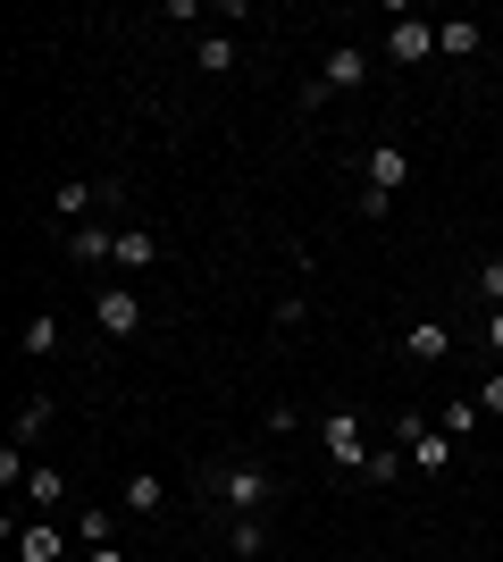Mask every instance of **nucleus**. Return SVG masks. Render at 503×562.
Wrapping results in <instances>:
<instances>
[{
	"label": "nucleus",
	"mask_w": 503,
	"mask_h": 562,
	"mask_svg": "<svg viewBox=\"0 0 503 562\" xmlns=\"http://www.w3.org/2000/svg\"><path fill=\"white\" fill-rule=\"evenodd\" d=\"M202 487H210V504H218V513H236V520H261L268 504H277V470L243 453V462H210V470H202Z\"/></svg>",
	"instance_id": "nucleus-1"
},
{
	"label": "nucleus",
	"mask_w": 503,
	"mask_h": 562,
	"mask_svg": "<svg viewBox=\"0 0 503 562\" xmlns=\"http://www.w3.org/2000/svg\"><path fill=\"white\" fill-rule=\"evenodd\" d=\"M361 85H369V50H361V43H335L328 59H319V76L294 101H302V110H328L335 93H361Z\"/></svg>",
	"instance_id": "nucleus-2"
},
{
	"label": "nucleus",
	"mask_w": 503,
	"mask_h": 562,
	"mask_svg": "<svg viewBox=\"0 0 503 562\" xmlns=\"http://www.w3.org/2000/svg\"><path fill=\"white\" fill-rule=\"evenodd\" d=\"M395 446L420 462V479H445V470H454V437L436 420H420V412H395Z\"/></svg>",
	"instance_id": "nucleus-3"
},
{
	"label": "nucleus",
	"mask_w": 503,
	"mask_h": 562,
	"mask_svg": "<svg viewBox=\"0 0 503 562\" xmlns=\"http://www.w3.org/2000/svg\"><path fill=\"white\" fill-rule=\"evenodd\" d=\"M319 446H328L335 470H369V453H378V446H369V428H361L353 412H328V420H319Z\"/></svg>",
	"instance_id": "nucleus-4"
},
{
	"label": "nucleus",
	"mask_w": 503,
	"mask_h": 562,
	"mask_svg": "<svg viewBox=\"0 0 503 562\" xmlns=\"http://www.w3.org/2000/svg\"><path fill=\"white\" fill-rule=\"evenodd\" d=\"M386 59H395V68H420V59H436V25L403 9V18L386 25Z\"/></svg>",
	"instance_id": "nucleus-5"
},
{
	"label": "nucleus",
	"mask_w": 503,
	"mask_h": 562,
	"mask_svg": "<svg viewBox=\"0 0 503 562\" xmlns=\"http://www.w3.org/2000/svg\"><path fill=\"white\" fill-rule=\"evenodd\" d=\"M361 186L403 193L411 186V151H403V143H369V151H361Z\"/></svg>",
	"instance_id": "nucleus-6"
},
{
	"label": "nucleus",
	"mask_w": 503,
	"mask_h": 562,
	"mask_svg": "<svg viewBox=\"0 0 503 562\" xmlns=\"http://www.w3.org/2000/svg\"><path fill=\"white\" fill-rule=\"evenodd\" d=\"M93 319H101V336H135V328H144V294H135V285H101Z\"/></svg>",
	"instance_id": "nucleus-7"
},
{
	"label": "nucleus",
	"mask_w": 503,
	"mask_h": 562,
	"mask_svg": "<svg viewBox=\"0 0 503 562\" xmlns=\"http://www.w3.org/2000/svg\"><path fill=\"white\" fill-rule=\"evenodd\" d=\"M101 202H118V186H93V177L50 186V211H59V218H84V211H101Z\"/></svg>",
	"instance_id": "nucleus-8"
},
{
	"label": "nucleus",
	"mask_w": 503,
	"mask_h": 562,
	"mask_svg": "<svg viewBox=\"0 0 503 562\" xmlns=\"http://www.w3.org/2000/svg\"><path fill=\"white\" fill-rule=\"evenodd\" d=\"M436 50H445V59H479V50H487V25L479 18H445V25H436Z\"/></svg>",
	"instance_id": "nucleus-9"
},
{
	"label": "nucleus",
	"mask_w": 503,
	"mask_h": 562,
	"mask_svg": "<svg viewBox=\"0 0 503 562\" xmlns=\"http://www.w3.org/2000/svg\"><path fill=\"white\" fill-rule=\"evenodd\" d=\"M9 538H18V562H59L68 554V538H59L50 520H25V529H9Z\"/></svg>",
	"instance_id": "nucleus-10"
},
{
	"label": "nucleus",
	"mask_w": 503,
	"mask_h": 562,
	"mask_svg": "<svg viewBox=\"0 0 503 562\" xmlns=\"http://www.w3.org/2000/svg\"><path fill=\"white\" fill-rule=\"evenodd\" d=\"M25 504H34V513H59V504H68V470L34 462V470H25Z\"/></svg>",
	"instance_id": "nucleus-11"
},
{
	"label": "nucleus",
	"mask_w": 503,
	"mask_h": 562,
	"mask_svg": "<svg viewBox=\"0 0 503 562\" xmlns=\"http://www.w3.org/2000/svg\"><path fill=\"white\" fill-rule=\"evenodd\" d=\"M118 504H126V513H135V520H151V513H160V504H168V487H160V479H151V470H135V479H126V487H118Z\"/></svg>",
	"instance_id": "nucleus-12"
},
{
	"label": "nucleus",
	"mask_w": 503,
	"mask_h": 562,
	"mask_svg": "<svg viewBox=\"0 0 503 562\" xmlns=\"http://www.w3.org/2000/svg\"><path fill=\"white\" fill-rule=\"evenodd\" d=\"M403 352L411 361H445V352H454V328H445V319H420V328L403 336Z\"/></svg>",
	"instance_id": "nucleus-13"
},
{
	"label": "nucleus",
	"mask_w": 503,
	"mask_h": 562,
	"mask_svg": "<svg viewBox=\"0 0 503 562\" xmlns=\"http://www.w3.org/2000/svg\"><path fill=\"white\" fill-rule=\"evenodd\" d=\"M68 260H84V269H93V260H118V235L110 227H68Z\"/></svg>",
	"instance_id": "nucleus-14"
},
{
	"label": "nucleus",
	"mask_w": 503,
	"mask_h": 562,
	"mask_svg": "<svg viewBox=\"0 0 503 562\" xmlns=\"http://www.w3.org/2000/svg\"><path fill=\"white\" fill-rule=\"evenodd\" d=\"M193 59H202V76H236V68H243L236 34H202V50H193Z\"/></svg>",
	"instance_id": "nucleus-15"
},
{
	"label": "nucleus",
	"mask_w": 503,
	"mask_h": 562,
	"mask_svg": "<svg viewBox=\"0 0 503 562\" xmlns=\"http://www.w3.org/2000/svg\"><path fill=\"white\" fill-rule=\"evenodd\" d=\"M18 352H25V361H50V352H59V319H50V311H34V319H25V336H18Z\"/></svg>",
	"instance_id": "nucleus-16"
},
{
	"label": "nucleus",
	"mask_w": 503,
	"mask_h": 562,
	"mask_svg": "<svg viewBox=\"0 0 503 562\" xmlns=\"http://www.w3.org/2000/svg\"><path fill=\"white\" fill-rule=\"evenodd\" d=\"M160 260V235L151 227H118V269H151Z\"/></svg>",
	"instance_id": "nucleus-17"
},
{
	"label": "nucleus",
	"mask_w": 503,
	"mask_h": 562,
	"mask_svg": "<svg viewBox=\"0 0 503 562\" xmlns=\"http://www.w3.org/2000/svg\"><path fill=\"white\" fill-rule=\"evenodd\" d=\"M479 420H487V412H479V403H470V395H454V403H445V412H436V428H445L454 446H461V437H479Z\"/></svg>",
	"instance_id": "nucleus-18"
},
{
	"label": "nucleus",
	"mask_w": 503,
	"mask_h": 562,
	"mask_svg": "<svg viewBox=\"0 0 503 562\" xmlns=\"http://www.w3.org/2000/svg\"><path fill=\"white\" fill-rule=\"evenodd\" d=\"M76 538H84V546H118V513H110V504H84Z\"/></svg>",
	"instance_id": "nucleus-19"
},
{
	"label": "nucleus",
	"mask_w": 503,
	"mask_h": 562,
	"mask_svg": "<svg viewBox=\"0 0 503 562\" xmlns=\"http://www.w3.org/2000/svg\"><path fill=\"white\" fill-rule=\"evenodd\" d=\"M403 462H411L403 446H378V453H369V470H361V479H369V487H395V479H403Z\"/></svg>",
	"instance_id": "nucleus-20"
},
{
	"label": "nucleus",
	"mask_w": 503,
	"mask_h": 562,
	"mask_svg": "<svg viewBox=\"0 0 503 562\" xmlns=\"http://www.w3.org/2000/svg\"><path fill=\"white\" fill-rule=\"evenodd\" d=\"M43 428H50V395H25V403H18V446H34Z\"/></svg>",
	"instance_id": "nucleus-21"
},
{
	"label": "nucleus",
	"mask_w": 503,
	"mask_h": 562,
	"mask_svg": "<svg viewBox=\"0 0 503 562\" xmlns=\"http://www.w3.org/2000/svg\"><path fill=\"white\" fill-rule=\"evenodd\" d=\"M227 546H236L243 562H252V554H268V520H236V529H227Z\"/></svg>",
	"instance_id": "nucleus-22"
},
{
	"label": "nucleus",
	"mask_w": 503,
	"mask_h": 562,
	"mask_svg": "<svg viewBox=\"0 0 503 562\" xmlns=\"http://www.w3.org/2000/svg\"><path fill=\"white\" fill-rule=\"evenodd\" d=\"M268 319H277V336H294L302 319H311V303H302V294H277V311H268Z\"/></svg>",
	"instance_id": "nucleus-23"
},
{
	"label": "nucleus",
	"mask_w": 503,
	"mask_h": 562,
	"mask_svg": "<svg viewBox=\"0 0 503 562\" xmlns=\"http://www.w3.org/2000/svg\"><path fill=\"white\" fill-rule=\"evenodd\" d=\"M470 403H479L487 420H503V370H487V378H479V395H470Z\"/></svg>",
	"instance_id": "nucleus-24"
},
{
	"label": "nucleus",
	"mask_w": 503,
	"mask_h": 562,
	"mask_svg": "<svg viewBox=\"0 0 503 562\" xmlns=\"http://www.w3.org/2000/svg\"><path fill=\"white\" fill-rule=\"evenodd\" d=\"M479 303H487V311H503V252L479 269Z\"/></svg>",
	"instance_id": "nucleus-25"
},
{
	"label": "nucleus",
	"mask_w": 503,
	"mask_h": 562,
	"mask_svg": "<svg viewBox=\"0 0 503 562\" xmlns=\"http://www.w3.org/2000/svg\"><path fill=\"white\" fill-rule=\"evenodd\" d=\"M0 487H25V446H18V437L0 446Z\"/></svg>",
	"instance_id": "nucleus-26"
},
{
	"label": "nucleus",
	"mask_w": 503,
	"mask_h": 562,
	"mask_svg": "<svg viewBox=\"0 0 503 562\" xmlns=\"http://www.w3.org/2000/svg\"><path fill=\"white\" fill-rule=\"evenodd\" d=\"M479 336H487V352H503V311H487V328H479Z\"/></svg>",
	"instance_id": "nucleus-27"
},
{
	"label": "nucleus",
	"mask_w": 503,
	"mask_h": 562,
	"mask_svg": "<svg viewBox=\"0 0 503 562\" xmlns=\"http://www.w3.org/2000/svg\"><path fill=\"white\" fill-rule=\"evenodd\" d=\"M84 562H126V554H118V546H84Z\"/></svg>",
	"instance_id": "nucleus-28"
}]
</instances>
